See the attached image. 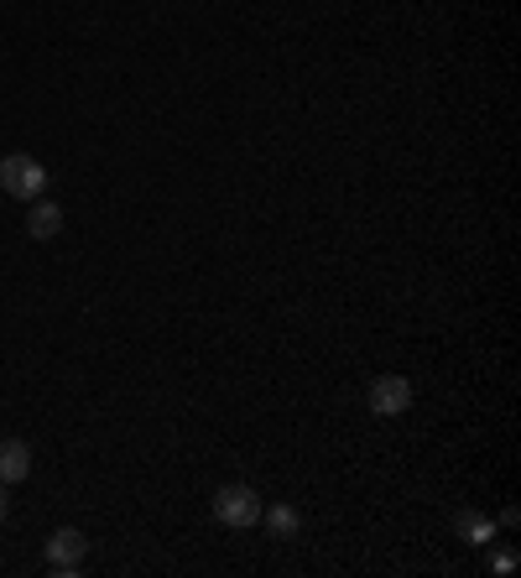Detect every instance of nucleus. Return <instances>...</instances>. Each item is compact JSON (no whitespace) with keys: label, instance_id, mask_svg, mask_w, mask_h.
<instances>
[{"label":"nucleus","instance_id":"obj_2","mask_svg":"<svg viewBox=\"0 0 521 578\" xmlns=\"http://www.w3.org/2000/svg\"><path fill=\"white\" fill-rule=\"evenodd\" d=\"M260 511L266 506H260V495L251 485H220L214 490V516H220L224 526H241L245 532V526L260 522Z\"/></svg>","mask_w":521,"mask_h":578},{"label":"nucleus","instance_id":"obj_1","mask_svg":"<svg viewBox=\"0 0 521 578\" xmlns=\"http://www.w3.org/2000/svg\"><path fill=\"white\" fill-rule=\"evenodd\" d=\"M0 188H6L11 199L32 203V199H42V188H47V172H42L38 157H26V151H11V157H0Z\"/></svg>","mask_w":521,"mask_h":578},{"label":"nucleus","instance_id":"obj_6","mask_svg":"<svg viewBox=\"0 0 521 578\" xmlns=\"http://www.w3.org/2000/svg\"><path fill=\"white\" fill-rule=\"evenodd\" d=\"M57 230H63V209H57L47 193L32 199V209H26V235L32 240H57Z\"/></svg>","mask_w":521,"mask_h":578},{"label":"nucleus","instance_id":"obj_8","mask_svg":"<svg viewBox=\"0 0 521 578\" xmlns=\"http://www.w3.org/2000/svg\"><path fill=\"white\" fill-rule=\"evenodd\" d=\"M260 522L272 526V537H277V543H293V537L302 532V516H298L293 506H272V511H260Z\"/></svg>","mask_w":521,"mask_h":578},{"label":"nucleus","instance_id":"obj_5","mask_svg":"<svg viewBox=\"0 0 521 578\" xmlns=\"http://www.w3.org/2000/svg\"><path fill=\"white\" fill-rule=\"evenodd\" d=\"M454 537L469 547H485V543H496V522H490L485 511L465 506V511H454Z\"/></svg>","mask_w":521,"mask_h":578},{"label":"nucleus","instance_id":"obj_10","mask_svg":"<svg viewBox=\"0 0 521 578\" xmlns=\"http://www.w3.org/2000/svg\"><path fill=\"white\" fill-rule=\"evenodd\" d=\"M11 516V495H6V485H0V522Z\"/></svg>","mask_w":521,"mask_h":578},{"label":"nucleus","instance_id":"obj_4","mask_svg":"<svg viewBox=\"0 0 521 578\" xmlns=\"http://www.w3.org/2000/svg\"><path fill=\"white\" fill-rule=\"evenodd\" d=\"M84 532H74V526H63V532H53V537H47V568H53V574H78V568H84Z\"/></svg>","mask_w":521,"mask_h":578},{"label":"nucleus","instance_id":"obj_7","mask_svg":"<svg viewBox=\"0 0 521 578\" xmlns=\"http://www.w3.org/2000/svg\"><path fill=\"white\" fill-rule=\"evenodd\" d=\"M32 474V449L21 438H6L0 443V485H21Z\"/></svg>","mask_w":521,"mask_h":578},{"label":"nucleus","instance_id":"obj_3","mask_svg":"<svg viewBox=\"0 0 521 578\" xmlns=\"http://www.w3.org/2000/svg\"><path fill=\"white\" fill-rule=\"evenodd\" d=\"M365 407L375 417H402L412 407V380L407 376H375L365 391Z\"/></svg>","mask_w":521,"mask_h":578},{"label":"nucleus","instance_id":"obj_9","mask_svg":"<svg viewBox=\"0 0 521 578\" xmlns=\"http://www.w3.org/2000/svg\"><path fill=\"white\" fill-rule=\"evenodd\" d=\"M511 568H517V553H496L490 558V574H511Z\"/></svg>","mask_w":521,"mask_h":578}]
</instances>
